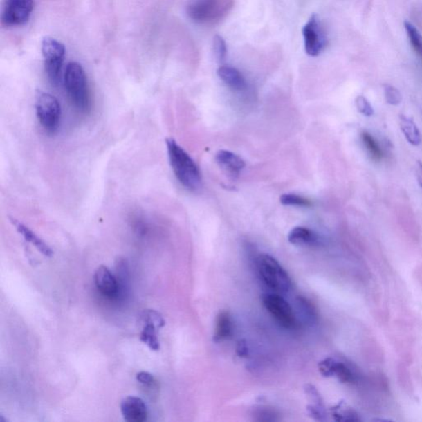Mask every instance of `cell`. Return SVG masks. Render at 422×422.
Returning <instances> with one entry per match:
<instances>
[{
  "label": "cell",
  "mask_w": 422,
  "mask_h": 422,
  "mask_svg": "<svg viewBox=\"0 0 422 422\" xmlns=\"http://www.w3.org/2000/svg\"><path fill=\"white\" fill-rule=\"evenodd\" d=\"M166 145L172 169L176 179L189 191L199 190L202 185L201 175L190 155L172 138L167 139Z\"/></svg>",
  "instance_id": "1"
},
{
  "label": "cell",
  "mask_w": 422,
  "mask_h": 422,
  "mask_svg": "<svg viewBox=\"0 0 422 422\" xmlns=\"http://www.w3.org/2000/svg\"><path fill=\"white\" fill-rule=\"evenodd\" d=\"M64 88L72 104L83 113H89L92 107L91 93L84 68L77 62L67 64L64 75Z\"/></svg>",
  "instance_id": "2"
},
{
  "label": "cell",
  "mask_w": 422,
  "mask_h": 422,
  "mask_svg": "<svg viewBox=\"0 0 422 422\" xmlns=\"http://www.w3.org/2000/svg\"><path fill=\"white\" fill-rule=\"evenodd\" d=\"M235 0H190L187 6L189 19L199 24H214L229 15Z\"/></svg>",
  "instance_id": "3"
},
{
  "label": "cell",
  "mask_w": 422,
  "mask_h": 422,
  "mask_svg": "<svg viewBox=\"0 0 422 422\" xmlns=\"http://www.w3.org/2000/svg\"><path fill=\"white\" fill-rule=\"evenodd\" d=\"M257 266L262 281L270 290L281 293L291 291L292 282L290 275L273 257L262 254L257 258Z\"/></svg>",
  "instance_id": "4"
},
{
  "label": "cell",
  "mask_w": 422,
  "mask_h": 422,
  "mask_svg": "<svg viewBox=\"0 0 422 422\" xmlns=\"http://www.w3.org/2000/svg\"><path fill=\"white\" fill-rule=\"evenodd\" d=\"M36 113L39 123L49 134L58 131L62 120V106L51 93L38 91L36 95Z\"/></svg>",
  "instance_id": "5"
},
{
  "label": "cell",
  "mask_w": 422,
  "mask_h": 422,
  "mask_svg": "<svg viewBox=\"0 0 422 422\" xmlns=\"http://www.w3.org/2000/svg\"><path fill=\"white\" fill-rule=\"evenodd\" d=\"M42 51L45 60V71L51 84L57 86L60 81L66 47L53 37H45L42 42Z\"/></svg>",
  "instance_id": "6"
},
{
  "label": "cell",
  "mask_w": 422,
  "mask_h": 422,
  "mask_svg": "<svg viewBox=\"0 0 422 422\" xmlns=\"http://www.w3.org/2000/svg\"><path fill=\"white\" fill-rule=\"evenodd\" d=\"M262 302L274 320L284 329H295L296 318L294 311L282 297L275 294L262 295Z\"/></svg>",
  "instance_id": "7"
},
{
  "label": "cell",
  "mask_w": 422,
  "mask_h": 422,
  "mask_svg": "<svg viewBox=\"0 0 422 422\" xmlns=\"http://www.w3.org/2000/svg\"><path fill=\"white\" fill-rule=\"evenodd\" d=\"M304 48L310 57H315L324 51L327 45L325 30L320 19L313 15L303 28Z\"/></svg>",
  "instance_id": "8"
},
{
  "label": "cell",
  "mask_w": 422,
  "mask_h": 422,
  "mask_svg": "<svg viewBox=\"0 0 422 422\" xmlns=\"http://www.w3.org/2000/svg\"><path fill=\"white\" fill-rule=\"evenodd\" d=\"M34 8V0H4L2 23L6 27H17L28 23Z\"/></svg>",
  "instance_id": "9"
},
{
  "label": "cell",
  "mask_w": 422,
  "mask_h": 422,
  "mask_svg": "<svg viewBox=\"0 0 422 422\" xmlns=\"http://www.w3.org/2000/svg\"><path fill=\"white\" fill-rule=\"evenodd\" d=\"M145 325L140 334V341L143 342L153 351H158L160 344L157 337V329L165 325V321L158 312L149 310L145 312Z\"/></svg>",
  "instance_id": "10"
},
{
  "label": "cell",
  "mask_w": 422,
  "mask_h": 422,
  "mask_svg": "<svg viewBox=\"0 0 422 422\" xmlns=\"http://www.w3.org/2000/svg\"><path fill=\"white\" fill-rule=\"evenodd\" d=\"M120 411L125 421L128 422H144L147 420V407L140 398L127 397L120 404Z\"/></svg>",
  "instance_id": "11"
},
{
  "label": "cell",
  "mask_w": 422,
  "mask_h": 422,
  "mask_svg": "<svg viewBox=\"0 0 422 422\" xmlns=\"http://www.w3.org/2000/svg\"><path fill=\"white\" fill-rule=\"evenodd\" d=\"M94 283H95L98 291L109 298H113L118 294V279L105 266H100L97 268L95 274H94Z\"/></svg>",
  "instance_id": "12"
},
{
  "label": "cell",
  "mask_w": 422,
  "mask_h": 422,
  "mask_svg": "<svg viewBox=\"0 0 422 422\" xmlns=\"http://www.w3.org/2000/svg\"><path fill=\"white\" fill-rule=\"evenodd\" d=\"M215 160L221 169L232 176H239L244 169L245 162L243 158L227 150H219L215 155Z\"/></svg>",
  "instance_id": "13"
},
{
  "label": "cell",
  "mask_w": 422,
  "mask_h": 422,
  "mask_svg": "<svg viewBox=\"0 0 422 422\" xmlns=\"http://www.w3.org/2000/svg\"><path fill=\"white\" fill-rule=\"evenodd\" d=\"M217 75L223 83L235 91H244L247 82L238 68L230 66H222L218 68Z\"/></svg>",
  "instance_id": "14"
},
{
  "label": "cell",
  "mask_w": 422,
  "mask_h": 422,
  "mask_svg": "<svg viewBox=\"0 0 422 422\" xmlns=\"http://www.w3.org/2000/svg\"><path fill=\"white\" fill-rule=\"evenodd\" d=\"M10 221L12 223V226L15 227L17 231L24 237V239L34 245L38 251L42 253L43 255L48 257L53 256L54 253L53 249H51L40 237H38L35 232L30 230L29 228L24 225L23 223L17 221L15 218H10Z\"/></svg>",
  "instance_id": "15"
},
{
  "label": "cell",
  "mask_w": 422,
  "mask_h": 422,
  "mask_svg": "<svg viewBox=\"0 0 422 422\" xmlns=\"http://www.w3.org/2000/svg\"><path fill=\"white\" fill-rule=\"evenodd\" d=\"M288 240L297 246H313L318 243V237L311 230L305 227H295L288 235Z\"/></svg>",
  "instance_id": "16"
},
{
  "label": "cell",
  "mask_w": 422,
  "mask_h": 422,
  "mask_svg": "<svg viewBox=\"0 0 422 422\" xmlns=\"http://www.w3.org/2000/svg\"><path fill=\"white\" fill-rule=\"evenodd\" d=\"M232 333V321L228 311L219 312L215 320L214 341L217 342L229 339Z\"/></svg>",
  "instance_id": "17"
},
{
  "label": "cell",
  "mask_w": 422,
  "mask_h": 422,
  "mask_svg": "<svg viewBox=\"0 0 422 422\" xmlns=\"http://www.w3.org/2000/svg\"><path fill=\"white\" fill-rule=\"evenodd\" d=\"M399 120L400 128H401V131L409 143L413 146L420 145L422 142V137L414 120L405 115L400 116Z\"/></svg>",
  "instance_id": "18"
},
{
  "label": "cell",
  "mask_w": 422,
  "mask_h": 422,
  "mask_svg": "<svg viewBox=\"0 0 422 422\" xmlns=\"http://www.w3.org/2000/svg\"><path fill=\"white\" fill-rule=\"evenodd\" d=\"M336 377L342 384H352L356 381V376L351 369L347 365L334 360L333 369H331V377Z\"/></svg>",
  "instance_id": "19"
},
{
  "label": "cell",
  "mask_w": 422,
  "mask_h": 422,
  "mask_svg": "<svg viewBox=\"0 0 422 422\" xmlns=\"http://www.w3.org/2000/svg\"><path fill=\"white\" fill-rule=\"evenodd\" d=\"M331 414L334 419L338 421H359L360 416L357 412L347 405L341 402L331 409Z\"/></svg>",
  "instance_id": "20"
},
{
  "label": "cell",
  "mask_w": 422,
  "mask_h": 422,
  "mask_svg": "<svg viewBox=\"0 0 422 422\" xmlns=\"http://www.w3.org/2000/svg\"><path fill=\"white\" fill-rule=\"evenodd\" d=\"M361 140L366 150L374 161H380L384 158L380 145L374 137L367 131L361 133Z\"/></svg>",
  "instance_id": "21"
},
{
  "label": "cell",
  "mask_w": 422,
  "mask_h": 422,
  "mask_svg": "<svg viewBox=\"0 0 422 422\" xmlns=\"http://www.w3.org/2000/svg\"><path fill=\"white\" fill-rule=\"evenodd\" d=\"M405 29L409 38V41L411 42L412 48L414 49L416 53L422 57V36L414 26H413L409 21H405L404 24Z\"/></svg>",
  "instance_id": "22"
},
{
  "label": "cell",
  "mask_w": 422,
  "mask_h": 422,
  "mask_svg": "<svg viewBox=\"0 0 422 422\" xmlns=\"http://www.w3.org/2000/svg\"><path fill=\"white\" fill-rule=\"evenodd\" d=\"M279 200L284 205L300 206V208H309L312 205L311 201L296 194H284Z\"/></svg>",
  "instance_id": "23"
},
{
  "label": "cell",
  "mask_w": 422,
  "mask_h": 422,
  "mask_svg": "<svg viewBox=\"0 0 422 422\" xmlns=\"http://www.w3.org/2000/svg\"><path fill=\"white\" fill-rule=\"evenodd\" d=\"M213 48L214 57L217 58V62L219 63L225 62L228 54L225 39L219 35L215 36L214 37Z\"/></svg>",
  "instance_id": "24"
},
{
  "label": "cell",
  "mask_w": 422,
  "mask_h": 422,
  "mask_svg": "<svg viewBox=\"0 0 422 422\" xmlns=\"http://www.w3.org/2000/svg\"><path fill=\"white\" fill-rule=\"evenodd\" d=\"M385 97L386 102L393 106L399 105L403 99L398 90L389 84L385 85Z\"/></svg>",
  "instance_id": "25"
},
{
  "label": "cell",
  "mask_w": 422,
  "mask_h": 422,
  "mask_svg": "<svg viewBox=\"0 0 422 422\" xmlns=\"http://www.w3.org/2000/svg\"><path fill=\"white\" fill-rule=\"evenodd\" d=\"M356 105L359 113L366 116L374 115V109L370 102L363 96H359L356 99Z\"/></svg>",
  "instance_id": "26"
},
{
  "label": "cell",
  "mask_w": 422,
  "mask_h": 422,
  "mask_svg": "<svg viewBox=\"0 0 422 422\" xmlns=\"http://www.w3.org/2000/svg\"><path fill=\"white\" fill-rule=\"evenodd\" d=\"M136 378L140 384L148 386L152 385L154 381L152 374L148 372H140L139 374H137Z\"/></svg>",
  "instance_id": "27"
},
{
  "label": "cell",
  "mask_w": 422,
  "mask_h": 422,
  "mask_svg": "<svg viewBox=\"0 0 422 422\" xmlns=\"http://www.w3.org/2000/svg\"><path fill=\"white\" fill-rule=\"evenodd\" d=\"M237 354L240 357H248V348L247 342L244 340H241L237 346Z\"/></svg>",
  "instance_id": "28"
},
{
  "label": "cell",
  "mask_w": 422,
  "mask_h": 422,
  "mask_svg": "<svg viewBox=\"0 0 422 422\" xmlns=\"http://www.w3.org/2000/svg\"><path fill=\"white\" fill-rule=\"evenodd\" d=\"M258 416H260V420L262 421H275L274 416L275 412L273 411L269 410L268 408H265L264 410H261V412H258Z\"/></svg>",
  "instance_id": "29"
},
{
  "label": "cell",
  "mask_w": 422,
  "mask_h": 422,
  "mask_svg": "<svg viewBox=\"0 0 422 422\" xmlns=\"http://www.w3.org/2000/svg\"><path fill=\"white\" fill-rule=\"evenodd\" d=\"M417 180H419V183L420 186L422 187V163L419 162L417 163Z\"/></svg>",
  "instance_id": "30"
}]
</instances>
